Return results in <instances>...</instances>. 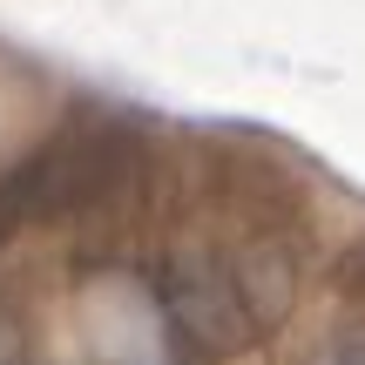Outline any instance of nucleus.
<instances>
[{
  "label": "nucleus",
  "instance_id": "nucleus-1",
  "mask_svg": "<svg viewBox=\"0 0 365 365\" xmlns=\"http://www.w3.org/2000/svg\"><path fill=\"white\" fill-rule=\"evenodd\" d=\"M143 170V143L135 129H102L68 135V143L41 149L34 163H21L0 182V223H48V217H81V210L115 203Z\"/></svg>",
  "mask_w": 365,
  "mask_h": 365
},
{
  "label": "nucleus",
  "instance_id": "nucleus-2",
  "mask_svg": "<svg viewBox=\"0 0 365 365\" xmlns=\"http://www.w3.org/2000/svg\"><path fill=\"white\" fill-rule=\"evenodd\" d=\"M163 312L196 352H244L271 325L277 304L257 291L250 264H230L217 250H176L163 264Z\"/></svg>",
  "mask_w": 365,
  "mask_h": 365
},
{
  "label": "nucleus",
  "instance_id": "nucleus-3",
  "mask_svg": "<svg viewBox=\"0 0 365 365\" xmlns=\"http://www.w3.org/2000/svg\"><path fill=\"white\" fill-rule=\"evenodd\" d=\"M339 365H359V339H345V345H339Z\"/></svg>",
  "mask_w": 365,
  "mask_h": 365
},
{
  "label": "nucleus",
  "instance_id": "nucleus-4",
  "mask_svg": "<svg viewBox=\"0 0 365 365\" xmlns=\"http://www.w3.org/2000/svg\"><path fill=\"white\" fill-rule=\"evenodd\" d=\"M7 359H14V352H7V339H0V365H7Z\"/></svg>",
  "mask_w": 365,
  "mask_h": 365
}]
</instances>
